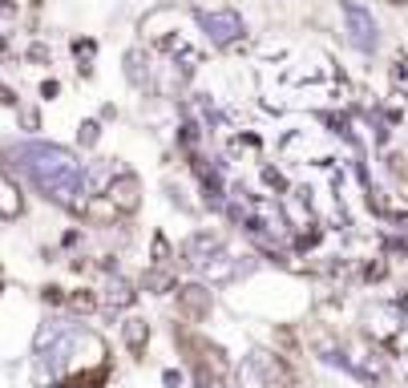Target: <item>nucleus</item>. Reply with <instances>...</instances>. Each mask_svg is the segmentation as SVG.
<instances>
[{
  "mask_svg": "<svg viewBox=\"0 0 408 388\" xmlns=\"http://www.w3.org/2000/svg\"><path fill=\"white\" fill-rule=\"evenodd\" d=\"M13 158L29 174V182L45 198H53L57 207H69V210L85 207V166L77 162L73 150L53 142H20L13 150Z\"/></svg>",
  "mask_w": 408,
  "mask_h": 388,
  "instance_id": "nucleus-1",
  "label": "nucleus"
},
{
  "mask_svg": "<svg viewBox=\"0 0 408 388\" xmlns=\"http://www.w3.org/2000/svg\"><path fill=\"white\" fill-rule=\"evenodd\" d=\"M198 25H202V37L211 41L214 48H235L243 45L246 25L235 8H211V13H198Z\"/></svg>",
  "mask_w": 408,
  "mask_h": 388,
  "instance_id": "nucleus-2",
  "label": "nucleus"
},
{
  "mask_svg": "<svg viewBox=\"0 0 408 388\" xmlns=\"http://www.w3.org/2000/svg\"><path fill=\"white\" fill-rule=\"evenodd\" d=\"M343 25H348V41H352L360 53H372V48L380 45V32H376V20H372L368 8L343 0Z\"/></svg>",
  "mask_w": 408,
  "mask_h": 388,
  "instance_id": "nucleus-3",
  "label": "nucleus"
},
{
  "mask_svg": "<svg viewBox=\"0 0 408 388\" xmlns=\"http://www.w3.org/2000/svg\"><path fill=\"white\" fill-rule=\"evenodd\" d=\"M202 279H211V283H227V279H235L239 275V263H235V255H227L223 247H214V251H206V255L198 259V263H190Z\"/></svg>",
  "mask_w": 408,
  "mask_h": 388,
  "instance_id": "nucleus-4",
  "label": "nucleus"
},
{
  "mask_svg": "<svg viewBox=\"0 0 408 388\" xmlns=\"http://www.w3.org/2000/svg\"><path fill=\"white\" fill-rule=\"evenodd\" d=\"M105 198H110V207H117V210H133L138 207V178L114 174V182L105 186Z\"/></svg>",
  "mask_w": 408,
  "mask_h": 388,
  "instance_id": "nucleus-5",
  "label": "nucleus"
},
{
  "mask_svg": "<svg viewBox=\"0 0 408 388\" xmlns=\"http://www.w3.org/2000/svg\"><path fill=\"white\" fill-rule=\"evenodd\" d=\"M20 214V190L13 186V178L0 170V219H17Z\"/></svg>",
  "mask_w": 408,
  "mask_h": 388,
  "instance_id": "nucleus-6",
  "label": "nucleus"
},
{
  "mask_svg": "<svg viewBox=\"0 0 408 388\" xmlns=\"http://www.w3.org/2000/svg\"><path fill=\"white\" fill-rule=\"evenodd\" d=\"M133 299V291H130V283H126V279H114V283H110V291H105V304H130Z\"/></svg>",
  "mask_w": 408,
  "mask_h": 388,
  "instance_id": "nucleus-7",
  "label": "nucleus"
},
{
  "mask_svg": "<svg viewBox=\"0 0 408 388\" xmlns=\"http://www.w3.org/2000/svg\"><path fill=\"white\" fill-rule=\"evenodd\" d=\"M93 48H98V45H93L89 37H85V41H73V53H77V61H81L77 69H81L85 77H89V61H93Z\"/></svg>",
  "mask_w": 408,
  "mask_h": 388,
  "instance_id": "nucleus-8",
  "label": "nucleus"
},
{
  "mask_svg": "<svg viewBox=\"0 0 408 388\" xmlns=\"http://www.w3.org/2000/svg\"><path fill=\"white\" fill-rule=\"evenodd\" d=\"M392 85L408 93V57H404V53H400V57L392 61Z\"/></svg>",
  "mask_w": 408,
  "mask_h": 388,
  "instance_id": "nucleus-9",
  "label": "nucleus"
},
{
  "mask_svg": "<svg viewBox=\"0 0 408 388\" xmlns=\"http://www.w3.org/2000/svg\"><path fill=\"white\" fill-rule=\"evenodd\" d=\"M126 340H130V348H142V340H146V328L138 320H130L126 323Z\"/></svg>",
  "mask_w": 408,
  "mask_h": 388,
  "instance_id": "nucleus-10",
  "label": "nucleus"
},
{
  "mask_svg": "<svg viewBox=\"0 0 408 388\" xmlns=\"http://www.w3.org/2000/svg\"><path fill=\"white\" fill-rule=\"evenodd\" d=\"M98 134H101V126H98V122H81V129H77V138H81V146H93V142H98Z\"/></svg>",
  "mask_w": 408,
  "mask_h": 388,
  "instance_id": "nucleus-11",
  "label": "nucleus"
},
{
  "mask_svg": "<svg viewBox=\"0 0 408 388\" xmlns=\"http://www.w3.org/2000/svg\"><path fill=\"white\" fill-rule=\"evenodd\" d=\"M29 57H33V61H49V48H45V45H33V48H29Z\"/></svg>",
  "mask_w": 408,
  "mask_h": 388,
  "instance_id": "nucleus-12",
  "label": "nucleus"
},
{
  "mask_svg": "<svg viewBox=\"0 0 408 388\" xmlns=\"http://www.w3.org/2000/svg\"><path fill=\"white\" fill-rule=\"evenodd\" d=\"M0 105H17V97H13V89H8V85H0Z\"/></svg>",
  "mask_w": 408,
  "mask_h": 388,
  "instance_id": "nucleus-13",
  "label": "nucleus"
},
{
  "mask_svg": "<svg viewBox=\"0 0 408 388\" xmlns=\"http://www.w3.org/2000/svg\"><path fill=\"white\" fill-rule=\"evenodd\" d=\"M41 93H45V97H57V93H61V85H57V81H45V85H41Z\"/></svg>",
  "mask_w": 408,
  "mask_h": 388,
  "instance_id": "nucleus-14",
  "label": "nucleus"
},
{
  "mask_svg": "<svg viewBox=\"0 0 408 388\" xmlns=\"http://www.w3.org/2000/svg\"><path fill=\"white\" fill-rule=\"evenodd\" d=\"M0 16H17V8H13L8 0H0Z\"/></svg>",
  "mask_w": 408,
  "mask_h": 388,
  "instance_id": "nucleus-15",
  "label": "nucleus"
},
{
  "mask_svg": "<svg viewBox=\"0 0 408 388\" xmlns=\"http://www.w3.org/2000/svg\"><path fill=\"white\" fill-rule=\"evenodd\" d=\"M388 4H396V8H400V4H408V0H388Z\"/></svg>",
  "mask_w": 408,
  "mask_h": 388,
  "instance_id": "nucleus-16",
  "label": "nucleus"
}]
</instances>
